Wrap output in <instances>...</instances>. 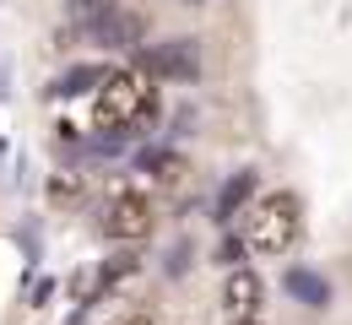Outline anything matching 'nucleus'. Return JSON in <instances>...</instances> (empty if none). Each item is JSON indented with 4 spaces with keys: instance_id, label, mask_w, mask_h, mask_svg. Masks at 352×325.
<instances>
[{
    "instance_id": "obj_1",
    "label": "nucleus",
    "mask_w": 352,
    "mask_h": 325,
    "mask_svg": "<svg viewBox=\"0 0 352 325\" xmlns=\"http://www.w3.org/2000/svg\"><path fill=\"white\" fill-rule=\"evenodd\" d=\"M157 120V82L152 71L125 65V71H103V82L92 87V125L103 136H141Z\"/></svg>"
},
{
    "instance_id": "obj_2",
    "label": "nucleus",
    "mask_w": 352,
    "mask_h": 325,
    "mask_svg": "<svg viewBox=\"0 0 352 325\" xmlns=\"http://www.w3.org/2000/svg\"><path fill=\"white\" fill-rule=\"evenodd\" d=\"M298 223H304V212H298V195L293 190H271L261 195L250 212H244V249L250 255H287L293 249V238H298Z\"/></svg>"
},
{
    "instance_id": "obj_3",
    "label": "nucleus",
    "mask_w": 352,
    "mask_h": 325,
    "mask_svg": "<svg viewBox=\"0 0 352 325\" xmlns=\"http://www.w3.org/2000/svg\"><path fill=\"white\" fill-rule=\"evenodd\" d=\"M71 16H76V27L92 44H103V49H131L141 38V16L125 11L120 0H71Z\"/></svg>"
},
{
    "instance_id": "obj_4",
    "label": "nucleus",
    "mask_w": 352,
    "mask_h": 325,
    "mask_svg": "<svg viewBox=\"0 0 352 325\" xmlns=\"http://www.w3.org/2000/svg\"><path fill=\"white\" fill-rule=\"evenodd\" d=\"M98 228H103L109 244H141L152 233V201L141 190H114L109 206H103V217H98Z\"/></svg>"
},
{
    "instance_id": "obj_5",
    "label": "nucleus",
    "mask_w": 352,
    "mask_h": 325,
    "mask_svg": "<svg viewBox=\"0 0 352 325\" xmlns=\"http://www.w3.org/2000/svg\"><path fill=\"white\" fill-rule=\"evenodd\" d=\"M141 71L168 76V82H195V76H201V49L190 44V38H174V44H146V49H141Z\"/></svg>"
},
{
    "instance_id": "obj_6",
    "label": "nucleus",
    "mask_w": 352,
    "mask_h": 325,
    "mask_svg": "<svg viewBox=\"0 0 352 325\" xmlns=\"http://www.w3.org/2000/svg\"><path fill=\"white\" fill-rule=\"evenodd\" d=\"M222 309L233 315V320H244V315H255L261 309V277L255 271H228V282H222Z\"/></svg>"
},
{
    "instance_id": "obj_7",
    "label": "nucleus",
    "mask_w": 352,
    "mask_h": 325,
    "mask_svg": "<svg viewBox=\"0 0 352 325\" xmlns=\"http://www.w3.org/2000/svg\"><path fill=\"white\" fill-rule=\"evenodd\" d=\"M287 293L304 298L309 309H325V304H331V287H325L320 271H287Z\"/></svg>"
},
{
    "instance_id": "obj_8",
    "label": "nucleus",
    "mask_w": 352,
    "mask_h": 325,
    "mask_svg": "<svg viewBox=\"0 0 352 325\" xmlns=\"http://www.w3.org/2000/svg\"><path fill=\"white\" fill-rule=\"evenodd\" d=\"M250 190H255V174H233V179L222 185V195H217V223H233V217H239V206L250 201Z\"/></svg>"
},
{
    "instance_id": "obj_9",
    "label": "nucleus",
    "mask_w": 352,
    "mask_h": 325,
    "mask_svg": "<svg viewBox=\"0 0 352 325\" xmlns=\"http://www.w3.org/2000/svg\"><path fill=\"white\" fill-rule=\"evenodd\" d=\"M103 82V71L98 65H82V71H65L60 82H54V98H76V93H87V87H98Z\"/></svg>"
},
{
    "instance_id": "obj_10",
    "label": "nucleus",
    "mask_w": 352,
    "mask_h": 325,
    "mask_svg": "<svg viewBox=\"0 0 352 325\" xmlns=\"http://www.w3.org/2000/svg\"><path fill=\"white\" fill-rule=\"evenodd\" d=\"M114 325H157V320H152V315H141V309H135V315H120V320H114Z\"/></svg>"
},
{
    "instance_id": "obj_11",
    "label": "nucleus",
    "mask_w": 352,
    "mask_h": 325,
    "mask_svg": "<svg viewBox=\"0 0 352 325\" xmlns=\"http://www.w3.org/2000/svg\"><path fill=\"white\" fill-rule=\"evenodd\" d=\"M233 325H265V320H255V315H244V320H233Z\"/></svg>"
}]
</instances>
